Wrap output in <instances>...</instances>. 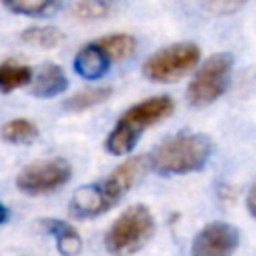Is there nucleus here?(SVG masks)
<instances>
[{
  "instance_id": "14",
  "label": "nucleus",
  "mask_w": 256,
  "mask_h": 256,
  "mask_svg": "<svg viewBox=\"0 0 256 256\" xmlns=\"http://www.w3.org/2000/svg\"><path fill=\"white\" fill-rule=\"evenodd\" d=\"M32 80V68L14 60L0 64V92H12L20 86H26Z\"/></svg>"
},
{
  "instance_id": "11",
  "label": "nucleus",
  "mask_w": 256,
  "mask_h": 256,
  "mask_svg": "<svg viewBox=\"0 0 256 256\" xmlns=\"http://www.w3.org/2000/svg\"><path fill=\"white\" fill-rule=\"evenodd\" d=\"M108 68H110V60L94 42L82 46L74 56V70L86 80L102 78L108 72Z\"/></svg>"
},
{
  "instance_id": "10",
  "label": "nucleus",
  "mask_w": 256,
  "mask_h": 256,
  "mask_svg": "<svg viewBox=\"0 0 256 256\" xmlns=\"http://www.w3.org/2000/svg\"><path fill=\"white\" fill-rule=\"evenodd\" d=\"M38 226L56 238V248L62 256H78L80 254L82 238L74 226H70L58 218H42V220H38Z\"/></svg>"
},
{
  "instance_id": "12",
  "label": "nucleus",
  "mask_w": 256,
  "mask_h": 256,
  "mask_svg": "<svg viewBox=\"0 0 256 256\" xmlns=\"http://www.w3.org/2000/svg\"><path fill=\"white\" fill-rule=\"evenodd\" d=\"M94 44L106 54V58L110 62H118L128 58L134 50H136V38L132 34H110V36H102L98 40H94Z\"/></svg>"
},
{
  "instance_id": "15",
  "label": "nucleus",
  "mask_w": 256,
  "mask_h": 256,
  "mask_svg": "<svg viewBox=\"0 0 256 256\" xmlns=\"http://www.w3.org/2000/svg\"><path fill=\"white\" fill-rule=\"evenodd\" d=\"M0 136L10 144H32L38 138V128L26 118H14L0 128Z\"/></svg>"
},
{
  "instance_id": "1",
  "label": "nucleus",
  "mask_w": 256,
  "mask_h": 256,
  "mask_svg": "<svg viewBox=\"0 0 256 256\" xmlns=\"http://www.w3.org/2000/svg\"><path fill=\"white\" fill-rule=\"evenodd\" d=\"M212 154V140L198 132H180L158 144L148 158L150 170L158 174H186L200 170Z\"/></svg>"
},
{
  "instance_id": "8",
  "label": "nucleus",
  "mask_w": 256,
  "mask_h": 256,
  "mask_svg": "<svg viewBox=\"0 0 256 256\" xmlns=\"http://www.w3.org/2000/svg\"><path fill=\"white\" fill-rule=\"evenodd\" d=\"M240 244V234L230 222H210L192 240L190 256H232Z\"/></svg>"
},
{
  "instance_id": "5",
  "label": "nucleus",
  "mask_w": 256,
  "mask_h": 256,
  "mask_svg": "<svg viewBox=\"0 0 256 256\" xmlns=\"http://www.w3.org/2000/svg\"><path fill=\"white\" fill-rule=\"evenodd\" d=\"M234 58L228 52L212 54L192 76L186 88V100L192 106H208L218 100L228 88Z\"/></svg>"
},
{
  "instance_id": "4",
  "label": "nucleus",
  "mask_w": 256,
  "mask_h": 256,
  "mask_svg": "<svg viewBox=\"0 0 256 256\" xmlns=\"http://www.w3.org/2000/svg\"><path fill=\"white\" fill-rule=\"evenodd\" d=\"M200 60V48L194 42H176L168 44L154 54L142 66V74L150 82L170 84L186 76Z\"/></svg>"
},
{
  "instance_id": "19",
  "label": "nucleus",
  "mask_w": 256,
  "mask_h": 256,
  "mask_svg": "<svg viewBox=\"0 0 256 256\" xmlns=\"http://www.w3.org/2000/svg\"><path fill=\"white\" fill-rule=\"evenodd\" d=\"M252 196H254V186L248 190V212L254 214V202H252Z\"/></svg>"
},
{
  "instance_id": "3",
  "label": "nucleus",
  "mask_w": 256,
  "mask_h": 256,
  "mask_svg": "<svg viewBox=\"0 0 256 256\" xmlns=\"http://www.w3.org/2000/svg\"><path fill=\"white\" fill-rule=\"evenodd\" d=\"M154 230L156 222L150 208L144 204H132L106 230L104 248L112 256H130L148 244Z\"/></svg>"
},
{
  "instance_id": "13",
  "label": "nucleus",
  "mask_w": 256,
  "mask_h": 256,
  "mask_svg": "<svg viewBox=\"0 0 256 256\" xmlns=\"http://www.w3.org/2000/svg\"><path fill=\"white\" fill-rule=\"evenodd\" d=\"M112 96V88L110 86H96V88H84L72 96H68L64 100V108L68 112H82L88 108H94L102 102H106Z\"/></svg>"
},
{
  "instance_id": "20",
  "label": "nucleus",
  "mask_w": 256,
  "mask_h": 256,
  "mask_svg": "<svg viewBox=\"0 0 256 256\" xmlns=\"http://www.w3.org/2000/svg\"><path fill=\"white\" fill-rule=\"evenodd\" d=\"M6 218H8V210H6V206L0 202V224H4Z\"/></svg>"
},
{
  "instance_id": "7",
  "label": "nucleus",
  "mask_w": 256,
  "mask_h": 256,
  "mask_svg": "<svg viewBox=\"0 0 256 256\" xmlns=\"http://www.w3.org/2000/svg\"><path fill=\"white\" fill-rule=\"evenodd\" d=\"M150 170L148 166V158L146 156H134L130 160H124L122 164H118L104 180L96 182L104 202L108 204V208H112L114 204H118L124 194L134 188Z\"/></svg>"
},
{
  "instance_id": "9",
  "label": "nucleus",
  "mask_w": 256,
  "mask_h": 256,
  "mask_svg": "<svg viewBox=\"0 0 256 256\" xmlns=\"http://www.w3.org/2000/svg\"><path fill=\"white\" fill-rule=\"evenodd\" d=\"M32 94L36 98H52L68 88L64 70L54 62H44L36 74H32Z\"/></svg>"
},
{
  "instance_id": "6",
  "label": "nucleus",
  "mask_w": 256,
  "mask_h": 256,
  "mask_svg": "<svg viewBox=\"0 0 256 256\" xmlns=\"http://www.w3.org/2000/svg\"><path fill=\"white\" fill-rule=\"evenodd\" d=\"M72 178V166L64 158L40 160L24 166L16 176V186L24 194L40 196L62 188Z\"/></svg>"
},
{
  "instance_id": "2",
  "label": "nucleus",
  "mask_w": 256,
  "mask_h": 256,
  "mask_svg": "<svg viewBox=\"0 0 256 256\" xmlns=\"http://www.w3.org/2000/svg\"><path fill=\"white\" fill-rule=\"evenodd\" d=\"M174 112V100L166 94L146 98L134 106H130L116 122L112 132L106 136L104 148L106 152L114 156L128 154L136 142L140 140L142 132H146L150 126L166 120Z\"/></svg>"
},
{
  "instance_id": "17",
  "label": "nucleus",
  "mask_w": 256,
  "mask_h": 256,
  "mask_svg": "<svg viewBox=\"0 0 256 256\" xmlns=\"http://www.w3.org/2000/svg\"><path fill=\"white\" fill-rule=\"evenodd\" d=\"M110 10H112V4L104 0H80L70 4V12L78 20H98L108 16Z\"/></svg>"
},
{
  "instance_id": "16",
  "label": "nucleus",
  "mask_w": 256,
  "mask_h": 256,
  "mask_svg": "<svg viewBox=\"0 0 256 256\" xmlns=\"http://www.w3.org/2000/svg\"><path fill=\"white\" fill-rule=\"evenodd\" d=\"M20 38L24 42H30V44H36L40 48H56L58 44L64 42V32L56 26H32V28H26Z\"/></svg>"
},
{
  "instance_id": "18",
  "label": "nucleus",
  "mask_w": 256,
  "mask_h": 256,
  "mask_svg": "<svg viewBox=\"0 0 256 256\" xmlns=\"http://www.w3.org/2000/svg\"><path fill=\"white\" fill-rule=\"evenodd\" d=\"M4 6L10 12L24 14V16H44L56 8L52 0H14V2H6Z\"/></svg>"
}]
</instances>
